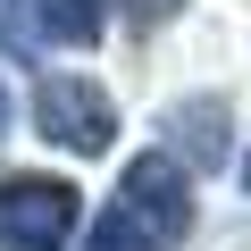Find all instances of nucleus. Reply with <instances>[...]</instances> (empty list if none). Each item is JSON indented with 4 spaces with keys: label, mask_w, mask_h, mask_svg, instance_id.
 Returning <instances> with one entry per match:
<instances>
[{
    "label": "nucleus",
    "mask_w": 251,
    "mask_h": 251,
    "mask_svg": "<svg viewBox=\"0 0 251 251\" xmlns=\"http://www.w3.org/2000/svg\"><path fill=\"white\" fill-rule=\"evenodd\" d=\"M234 184H243V201H251V143H243V159H234Z\"/></svg>",
    "instance_id": "obj_9"
},
{
    "label": "nucleus",
    "mask_w": 251,
    "mask_h": 251,
    "mask_svg": "<svg viewBox=\"0 0 251 251\" xmlns=\"http://www.w3.org/2000/svg\"><path fill=\"white\" fill-rule=\"evenodd\" d=\"M9 117H17V100H9V75H0V143H9Z\"/></svg>",
    "instance_id": "obj_8"
},
{
    "label": "nucleus",
    "mask_w": 251,
    "mask_h": 251,
    "mask_svg": "<svg viewBox=\"0 0 251 251\" xmlns=\"http://www.w3.org/2000/svg\"><path fill=\"white\" fill-rule=\"evenodd\" d=\"M75 251H159V243H151L134 218H126V209L109 201V209H92V226L75 234Z\"/></svg>",
    "instance_id": "obj_6"
},
{
    "label": "nucleus",
    "mask_w": 251,
    "mask_h": 251,
    "mask_svg": "<svg viewBox=\"0 0 251 251\" xmlns=\"http://www.w3.org/2000/svg\"><path fill=\"white\" fill-rule=\"evenodd\" d=\"M34 134H42L50 151H67V159H109L117 134H126V117H117L109 84H92V75H75V67H50V75L34 84Z\"/></svg>",
    "instance_id": "obj_1"
},
{
    "label": "nucleus",
    "mask_w": 251,
    "mask_h": 251,
    "mask_svg": "<svg viewBox=\"0 0 251 251\" xmlns=\"http://www.w3.org/2000/svg\"><path fill=\"white\" fill-rule=\"evenodd\" d=\"M159 151L184 168V176H218L226 151H234V100L226 92H184L159 109Z\"/></svg>",
    "instance_id": "obj_5"
},
{
    "label": "nucleus",
    "mask_w": 251,
    "mask_h": 251,
    "mask_svg": "<svg viewBox=\"0 0 251 251\" xmlns=\"http://www.w3.org/2000/svg\"><path fill=\"white\" fill-rule=\"evenodd\" d=\"M109 0H0V50H25V59H42V50H100V34H109Z\"/></svg>",
    "instance_id": "obj_4"
},
{
    "label": "nucleus",
    "mask_w": 251,
    "mask_h": 251,
    "mask_svg": "<svg viewBox=\"0 0 251 251\" xmlns=\"http://www.w3.org/2000/svg\"><path fill=\"white\" fill-rule=\"evenodd\" d=\"M84 234V193L50 168L0 176V251H67Z\"/></svg>",
    "instance_id": "obj_2"
},
{
    "label": "nucleus",
    "mask_w": 251,
    "mask_h": 251,
    "mask_svg": "<svg viewBox=\"0 0 251 251\" xmlns=\"http://www.w3.org/2000/svg\"><path fill=\"white\" fill-rule=\"evenodd\" d=\"M117 9H126V17H134V25H168V17L184 9V0H117Z\"/></svg>",
    "instance_id": "obj_7"
},
{
    "label": "nucleus",
    "mask_w": 251,
    "mask_h": 251,
    "mask_svg": "<svg viewBox=\"0 0 251 251\" xmlns=\"http://www.w3.org/2000/svg\"><path fill=\"white\" fill-rule=\"evenodd\" d=\"M117 209L134 218L159 251H176V243L193 234V218H201V209H193V176H184L159 143H151V151H134V159L117 168Z\"/></svg>",
    "instance_id": "obj_3"
}]
</instances>
